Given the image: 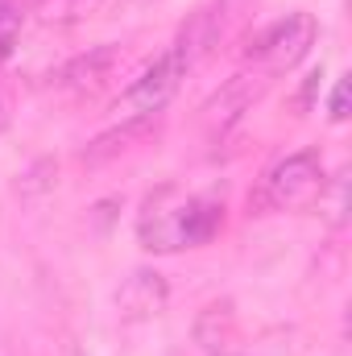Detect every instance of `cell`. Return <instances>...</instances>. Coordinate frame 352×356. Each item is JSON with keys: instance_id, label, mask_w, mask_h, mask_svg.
Listing matches in <instances>:
<instances>
[{"instance_id": "obj_1", "label": "cell", "mask_w": 352, "mask_h": 356, "mask_svg": "<svg viewBox=\"0 0 352 356\" xmlns=\"http://www.w3.org/2000/svg\"><path fill=\"white\" fill-rule=\"evenodd\" d=\"M224 228V199L191 195L178 182H162L137 211V241L145 253H182L216 241Z\"/></svg>"}, {"instance_id": "obj_2", "label": "cell", "mask_w": 352, "mask_h": 356, "mask_svg": "<svg viewBox=\"0 0 352 356\" xmlns=\"http://www.w3.org/2000/svg\"><path fill=\"white\" fill-rule=\"evenodd\" d=\"M323 158L315 145L307 149H294L286 158H278L262 178V191H257V207H269V211H307L319 203L323 195Z\"/></svg>"}, {"instance_id": "obj_3", "label": "cell", "mask_w": 352, "mask_h": 356, "mask_svg": "<svg viewBox=\"0 0 352 356\" xmlns=\"http://www.w3.org/2000/svg\"><path fill=\"white\" fill-rule=\"evenodd\" d=\"M315 46V17L311 13H286L273 25H265L257 38H249L245 46V63L265 71L269 79L294 71Z\"/></svg>"}, {"instance_id": "obj_4", "label": "cell", "mask_w": 352, "mask_h": 356, "mask_svg": "<svg viewBox=\"0 0 352 356\" xmlns=\"http://www.w3.org/2000/svg\"><path fill=\"white\" fill-rule=\"evenodd\" d=\"M195 67V58H191V50L175 42L166 54H158L129 88L120 91V99H116V108H129L125 116H145V112H166V104L175 99L178 83L186 79V71Z\"/></svg>"}, {"instance_id": "obj_5", "label": "cell", "mask_w": 352, "mask_h": 356, "mask_svg": "<svg viewBox=\"0 0 352 356\" xmlns=\"http://www.w3.org/2000/svg\"><path fill=\"white\" fill-rule=\"evenodd\" d=\"M269 75L265 71H257V67H245V71H237L224 88L216 91L203 108H199V116H203V124H207V133L216 137V133H224L228 124H237L257 99H262L265 91H269Z\"/></svg>"}, {"instance_id": "obj_6", "label": "cell", "mask_w": 352, "mask_h": 356, "mask_svg": "<svg viewBox=\"0 0 352 356\" xmlns=\"http://www.w3.org/2000/svg\"><path fill=\"white\" fill-rule=\"evenodd\" d=\"M162 133V112H145V116H125L120 124H112V129H104V133H95L88 145L75 154L79 158V166H108V162H116L120 154H129V149H137V145H145L150 137H158Z\"/></svg>"}, {"instance_id": "obj_7", "label": "cell", "mask_w": 352, "mask_h": 356, "mask_svg": "<svg viewBox=\"0 0 352 356\" xmlns=\"http://www.w3.org/2000/svg\"><path fill=\"white\" fill-rule=\"evenodd\" d=\"M166 298H170V286L158 269H133L125 277V286L116 290V307H120V319L137 323V319H154L166 311Z\"/></svg>"}, {"instance_id": "obj_8", "label": "cell", "mask_w": 352, "mask_h": 356, "mask_svg": "<svg viewBox=\"0 0 352 356\" xmlns=\"http://www.w3.org/2000/svg\"><path fill=\"white\" fill-rule=\"evenodd\" d=\"M116 58H120V50H116L112 42H104V46H91L88 54H79V58L63 63V67H58V71L50 75V83H54V88H71V91L99 88V83H104V79L112 75Z\"/></svg>"}, {"instance_id": "obj_9", "label": "cell", "mask_w": 352, "mask_h": 356, "mask_svg": "<svg viewBox=\"0 0 352 356\" xmlns=\"http://www.w3.org/2000/svg\"><path fill=\"white\" fill-rule=\"evenodd\" d=\"M195 344L207 356L232 353V344H237V315H232V302H211V307L199 311V319H195Z\"/></svg>"}, {"instance_id": "obj_10", "label": "cell", "mask_w": 352, "mask_h": 356, "mask_svg": "<svg viewBox=\"0 0 352 356\" xmlns=\"http://www.w3.org/2000/svg\"><path fill=\"white\" fill-rule=\"evenodd\" d=\"M319 211L328 207V220H332V228H344L349 224V170H340L336 178H328L323 182V195H319V203H315Z\"/></svg>"}, {"instance_id": "obj_11", "label": "cell", "mask_w": 352, "mask_h": 356, "mask_svg": "<svg viewBox=\"0 0 352 356\" xmlns=\"http://www.w3.org/2000/svg\"><path fill=\"white\" fill-rule=\"evenodd\" d=\"M21 29H25V8L21 0H0V63L13 58L17 42H21Z\"/></svg>"}, {"instance_id": "obj_12", "label": "cell", "mask_w": 352, "mask_h": 356, "mask_svg": "<svg viewBox=\"0 0 352 356\" xmlns=\"http://www.w3.org/2000/svg\"><path fill=\"white\" fill-rule=\"evenodd\" d=\"M349 116V79H340L332 91V120H344Z\"/></svg>"}, {"instance_id": "obj_13", "label": "cell", "mask_w": 352, "mask_h": 356, "mask_svg": "<svg viewBox=\"0 0 352 356\" xmlns=\"http://www.w3.org/2000/svg\"><path fill=\"white\" fill-rule=\"evenodd\" d=\"M8 124H13V116H8V104H4V95H0V133H8Z\"/></svg>"}, {"instance_id": "obj_14", "label": "cell", "mask_w": 352, "mask_h": 356, "mask_svg": "<svg viewBox=\"0 0 352 356\" xmlns=\"http://www.w3.org/2000/svg\"><path fill=\"white\" fill-rule=\"evenodd\" d=\"M220 356H237V353H220Z\"/></svg>"}, {"instance_id": "obj_15", "label": "cell", "mask_w": 352, "mask_h": 356, "mask_svg": "<svg viewBox=\"0 0 352 356\" xmlns=\"http://www.w3.org/2000/svg\"><path fill=\"white\" fill-rule=\"evenodd\" d=\"M79 4H83V0H79ZM88 4H91V0H88Z\"/></svg>"}]
</instances>
